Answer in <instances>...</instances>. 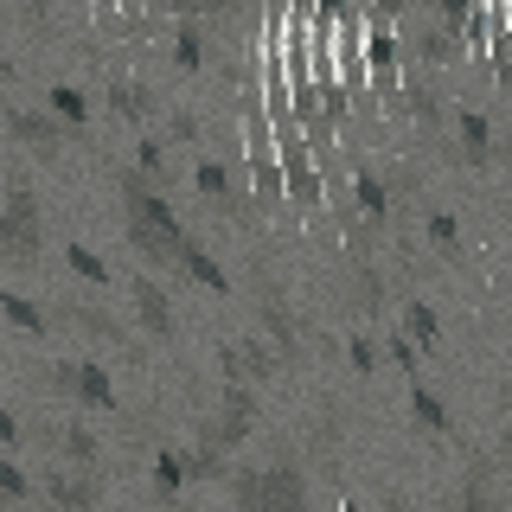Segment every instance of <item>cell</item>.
<instances>
[{"mask_svg": "<svg viewBox=\"0 0 512 512\" xmlns=\"http://www.w3.org/2000/svg\"><path fill=\"white\" fill-rule=\"evenodd\" d=\"M231 506L237 512H308V474H301V461H244V468L231 474Z\"/></svg>", "mask_w": 512, "mask_h": 512, "instance_id": "1", "label": "cell"}, {"mask_svg": "<svg viewBox=\"0 0 512 512\" xmlns=\"http://www.w3.org/2000/svg\"><path fill=\"white\" fill-rule=\"evenodd\" d=\"M45 256V224H39V192L26 173H7V199H0V263L32 269Z\"/></svg>", "mask_w": 512, "mask_h": 512, "instance_id": "2", "label": "cell"}, {"mask_svg": "<svg viewBox=\"0 0 512 512\" xmlns=\"http://www.w3.org/2000/svg\"><path fill=\"white\" fill-rule=\"evenodd\" d=\"M250 282H256V314H263L269 340H276L282 365H301V340H295V320H288V295L276 282V269L263 263V256H250Z\"/></svg>", "mask_w": 512, "mask_h": 512, "instance_id": "3", "label": "cell"}, {"mask_svg": "<svg viewBox=\"0 0 512 512\" xmlns=\"http://www.w3.org/2000/svg\"><path fill=\"white\" fill-rule=\"evenodd\" d=\"M0 122H7V135L20 141L26 154H45V160L64 154V148L77 141V128H64L52 109H26V103H13V109H0Z\"/></svg>", "mask_w": 512, "mask_h": 512, "instance_id": "4", "label": "cell"}, {"mask_svg": "<svg viewBox=\"0 0 512 512\" xmlns=\"http://www.w3.org/2000/svg\"><path fill=\"white\" fill-rule=\"evenodd\" d=\"M397 39H404V58L410 64H455V58H468V45H461L436 13H410Z\"/></svg>", "mask_w": 512, "mask_h": 512, "instance_id": "5", "label": "cell"}, {"mask_svg": "<svg viewBox=\"0 0 512 512\" xmlns=\"http://www.w3.org/2000/svg\"><path fill=\"white\" fill-rule=\"evenodd\" d=\"M26 436L45 442V448L64 461V468H90V474H96V461H103V442H96V429L77 423V416H71V423H32Z\"/></svg>", "mask_w": 512, "mask_h": 512, "instance_id": "6", "label": "cell"}, {"mask_svg": "<svg viewBox=\"0 0 512 512\" xmlns=\"http://www.w3.org/2000/svg\"><path fill=\"white\" fill-rule=\"evenodd\" d=\"M39 493L58 512H96V506H103V474H90V468H45Z\"/></svg>", "mask_w": 512, "mask_h": 512, "instance_id": "7", "label": "cell"}, {"mask_svg": "<svg viewBox=\"0 0 512 512\" xmlns=\"http://www.w3.org/2000/svg\"><path fill=\"white\" fill-rule=\"evenodd\" d=\"M448 512H500V455H468V468H461V487Z\"/></svg>", "mask_w": 512, "mask_h": 512, "instance_id": "8", "label": "cell"}, {"mask_svg": "<svg viewBox=\"0 0 512 512\" xmlns=\"http://www.w3.org/2000/svg\"><path fill=\"white\" fill-rule=\"evenodd\" d=\"M52 308H58V320H64V327H77V333H90V340H96V346H116V352H135V333H128V327H122V320H116V314H103V308H90V301H71V295H64V301H52Z\"/></svg>", "mask_w": 512, "mask_h": 512, "instance_id": "9", "label": "cell"}, {"mask_svg": "<svg viewBox=\"0 0 512 512\" xmlns=\"http://www.w3.org/2000/svg\"><path fill=\"white\" fill-rule=\"evenodd\" d=\"M192 186H199V199H205V205H218L224 218H244V212H250V199L237 192L231 167H224V160H212V154H205L199 167H192Z\"/></svg>", "mask_w": 512, "mask_h": 512, "instance_id": "10", "label": "cell"}, {"mask_svg": "<svg viewBox=\"0 0 512 512\" xmlns=\"http://www.w3.org/2000/svg\"><path fill=\"white\" fill-rule=\"evenodd\" d=\"M128 295H135L141 333H148V340H173L180 320H173V295H167V288H154V276H135V282H128Z\"/></svg>", "mask_w": 512, "mask_h": 512, "instance_id": "11", "label": "cell"}, {"mask_svg": "<svg viewBox=\"0 0 512 512\" xmlns=\"http://www.w3.org/2000/svg\"><path fill=\"white\" fill-rule=\"evenodd\" d=\"M365 26H372V20H365ZM365 64H372V84L378 90H404V84H397V77H404V39H397V32L391 26H372V39H365Z\"/></svg>", "mask_w": 512, "mask_h": 512, "instance_id": "12", "label": "cell"}, {"mask_svg": "<svg viewBox=\"0 0 512 512\" xmlns=\"http://www.w3.org/2000/svg\"><path fill=\"white\" fill-rule=\"evenodd\" d=\"M109 103H116V116L141 122V128H154V122H160V109H167L148 84H135V77H109Z\"/></svg>", "mask_w": 512, "mask_h": 512, "instance_id": "13", "label": "cell"}, {"mask_svg": "<svg viewBox=\"0 0 512 512\" xmlns=\"http://www.w3.org/2000/svg\"><path fill=\"white\" fill-rule=\"evenodd\" d=\"M0 320H13L20 333H39V340H52V327H58V314L45 301L20 295V288H0Z\"/></svg>", "mask_w": 512, "mask_h": 512, "instance_id": "14", "label": "cell"}, {"mask_svg": "<svg viewBox=\"0 0 512 512\" xmlns=\"http://www.w3.org/2000/svg\"><path fill=\"white\" fill-rule=\"evenodd\" d=\"M455 135H461V160L468 167H493V135H487V116L474 103L455 109Z\"/></svg>", "mask_w": 512, "mask_h": 512, "instance_id": "15", "label": "cell"}, {"mask_svg": "<svg viewBox=\"0 0 512 512\" xmlns=\"http://www.w3.org/2000/svg\"><path fill=\"white\" fill-rule=\"evenodd\" d=\"M397 96H404V109H410V116L429 128V135H436V128H442V90L429 84V77L416 71V64L404 71V90H397Z\"/></svg>", "mask_w": 512, "mask_h": 512, "instance_id": "16", "label": "cell"}, {"mask_svg": "<svg viewBox=\"0 0 512 512\" xmlns=\"http://www.w3.org/2000/svg\"><path fill=\"white\" fill-rule=\"evenodd\" d=\"M77 404L84 410H122L116 404V378L103 372V359H77Z\"/></svg>", "mask_w": 512, "mask_h": 512, "instance_id": "17", "label": "cell"}, {"mask_svg": "<svg viewBox=\"0 0 512 512\" xmlns=\"http://www.w3.org/2000/svg\"><path fill=\"white\" fill-rule=\"evenodd\" d=\"M340 436H346V410L333 404H320V423L308 429V455H314V468H333V448H340Z\"/></svg>", "mask_w": 512, "mask_h": 512, "instance_id": "18", "label": "cell"}, {"mask_svg": "<svg viewBox=\"0 0 512 512\" xmlns=\"http://www.w3.org/2000/svg\"><path fill=\"white\" fill-rule=\"evenodd\" d=\"M352 199H359L365 224H384V218H391V186H384L372 167H359V160H352Z\"/></svg>", "mask_w": 512, "mask_h": 512, "instance_id": "19", "label": "cell"}, {"mask_svg": "<svg viewBox=\"0 0 512 512\" xmlns=\"http://www.w3.org/2000/svg\"><path fill=\"white\" fill-rule=\"evenodd\" d=\"M410 423L429 429V436H455V416H448V404L429 384H410Z\"/></svg>", "mask_w": 512, "mask_h": 512, "instance_id": "20", "label": "cell"}, {"mask_svg": "<svg viewBox=\"0 0 512 512\" xmlns=\"http://www.w3.org/2000/svg\"><path fill=\"white\" fill-rule=\"evenodd\" d=\"M186 282H199V288H212V295H231V276L218 269V256L192 237V250H186Z\"/></svg>", "mask_w": 512, "mask_h": 512, "instance_id": "21", "label": "cell"}, {"mask_svg": "<svg viewBox=\"0 0 512 512\" xmlns=\"http://www.w3.org/2000/svg\"><path fill=\"white\" fill-rule=\"evenodd\" d=\"M231 461L218 455V448H186V487H205V480H224V487H231Z\"/></svg>", "mask_w": 512, "mask_h": 512, "instance_id": "22", "label": "cell"}, {"mask_svg": "<svg viewBox=\"0 0 512 512\" xmlns=\"http://www.w3.org/2000/svg\"><path fill=\"white\" fill-rule=\"evenodd\" d=\"M352 308L359 314H384V282H378V269L372 263H352Z\"/></svg>", "mask_w": 512, "mask_h": 512, "instance_id": "23", "label": "cell"}, {"mask_svg": "<svg viewBox=\"0 0 512 512\" xmlns=\"http://www.w3.org/2000/svg\"><path fill=\"white\" fill-rule=\"evenodd\" d=\"M45 103H52V116H58L64 128H84V122H90V96L77 90V84H52V96H45Z\"/></svg>", "mask_w": 512, "mask_h": 512, "instance_id": "24", "label": "cell"}, {"mask_svg": "<svg viewBox=\"0 0 512 512\" xmlns=\"http://www.w3.org/2000/svg\"><path fill=\"white\" fill-rule=\"evenodd\" d=\"M423 237L436 244L442 263H461V224L448 218V212H429V218H423Z\"/></svg>", "mask_w": 512, "mask_h": 512, "instance_id": "25", "label": "cell"}, {"mask_svg": "<svg viewBox=\"0 0 512 512\" xmlns=\"http://www.w3.org/2000/svg\"><path fill=\"white\" fill-rule=\"evenodd\" d=\"M180 487H186V448H160L154 455V493L180 500Z\"/></svg>", "mask_w": 512, "mask_h": 512, "instance_id": "26", "label": "cell"}, {"mask_svg": "<svg viewBox=\"0 0 512 512\" xmlns=\"http://www.w3.org/2000/svg\"><path fill=\"white\" fill-rule=\"evenodd\" d=\"M135 167L148 173V180H154L160 192H167V180H173V167H167V141H160V135H141V148H135Z\"/></svg>", "mask_w": 512, "mask_h": 512, "instance_id": "27", "label": "cell"}, {"mask_svg": "<svg viewBox=\"0 0 512 512\" xmlns=\"http://www.w3.org/2000/svg\"><path fill=\"white\" fill-rule=\"evenodd\" d=\"M410 340H416V352H436L442 346V320H436L429 301H410Z\"/></svg>", "mask_w": 512, "mask_h": 512, "instance_id": "28", "label": "cell"}, {"mask_svg": "<svg viewBox=\"0 0 512 512\" xmlns=\"http://www.w3.org/2000/svg\"><path fill=\"white\" fill-rule=\"evenodd\" d=\"M64 263H71V276H84V282H96V288H109V263L96 256L90 244H64Z\"/></svg>", "mask_w": 512, "mask_h": 512, "instance_id": "29", "label": "cell"}, {"mask_svg": "<svg viewBox=\"0 0 512 512\" xmlns=\"http://www.w3.org/2000/svg\"><path fill=\"white\" fill-rule=\"evenodd\" d=\"M32 493H39V487L26 480V468H20L13 455H0V500H7V506H26Z\"/></svg>", "mask_w": 512, "mask_h": 512, "instance_id": "30", "label": "cell"}, {"mask_svg": "<svg viewBox=\"0 0 512 512\" xmlns=\"http://www.w3.org/2000/svg\"><path fill=\"white\" fill-rule=\"evenodd\" d=\"M346 365H352V372H378V365H384V352H378V340H372V333H352V340H346Z\"/></svg>", "mask_w": 512, "mask_h": 512, "instance_id": "31", "label": "cell"}, {"mask_svg": "<svg viewBox=\"0 0 512 512\" xmlns=\"http://www.w3.org/2000/svg\"><path fill=\"white\" fill-rule=\"evenodd\" d=\"M384 359H391L397 372H404V378L416 384V365H423V352H416V340H410V333H391V340H384Z\"/></svg>", "mask_w": 512, "mask_h": 512, "instance_id": "32", "label": "cell"}, {"mask_svg": "<svg viewBox=\"0 0 512 512\" xmlns=\"http://www.w3.org/2000/svg\"><path fill=\"white\" fill-rule=\"evenodd\" d=\"M45 391L77 404V359H52V365H45Z\"/></svg>", "mask_w": 512, "mask_h": 512, "instance_id": "33", "label": "cell"}, {"mask_svg": "<svg viewBox=\"0 0 512 512\" xmlns=\"http://www.w3.org/2000/svg\"><path fill=\"white\" fill-rule=\"evenodd\" d=\"M160 141H199V116H192V109H167V122H160Z\"/></svg>", "mask_w": 512, "mask_h": 512, "instance_id": "34", "label": "cell"}, {"mask_svg": "<svg viewBox=\"0 0 512 512\" xmlns=\"http://www.w3.org/2000/svg\"><path fill=\"white\" fill-rule=\"evenodd\" d=\"M13 442H26V423H20L13 410H0V455H7Z\"/></svg>", "mask_w": 512, "mask_h": 512, "instance_id": "35", "label": "cell"}, {"mask_svg": "<svg viewBox=\"0 0 512 512\" xmlns=\"http://www.w3.org/2000/svg\"><path fill=\"white\" fill-rule=\"evenodd\" d=\"M493 455H500V468H512V429H500V442H493Z\"/></svg>", "mask_w": 512, "mask_h": 512, "instance_id": "36", "label": "cell"}, {"mask_svg": "<svg viewBox=\"0 0 512 512\" xmlns=\"http://www.w3.org/2000/svg\"><path fill=\"white\" fill-rule=\"evenodd\" d=\"M384 512H410V500H404L397 487H384Z\"/></svg>", "mask_w": 512, "mask_h": 512, "instance_id": "37", "label": "cell"}, {"mask_svg": "<svg viewBox=\"0 0 512 512\" xmlns=\"http://www.w3.org/2000/svg\"><path fill=\"white\" fill-rule=\"evenodd\" d=\"M500 404L512 410V365H506V384H500Z\"/></svg>", "mask_w": 512, "mask_h": 512, "instance_id": "38", "label": "cell"}, {"mask_svg": "<svg viewBox=\"0 0 512 512\" xmlns=\"http://www.w3.org/2000/svg\"><path fill=\"white\" fill-rule=\"evenodd\" d=\"M340 512H365V506H359V493H346V500H340Z\"/></svg>", "mask_w": 512, "mask_h": 512, "instance_id": "39", "label": "cell"}, {"mask_svg": "<svg viewBox=\"0 0 512 512\" xmlns=\"http://www.w3.org/2000/svg\"><path fill=\"white\" fill-rule=\"evenodd\" d=\"M506 180H512V154H506Z\"/></svg>", "mask_w": 512, "mask_h": 512, "instance_id": "40", "label": "cell"}]
</instances>
